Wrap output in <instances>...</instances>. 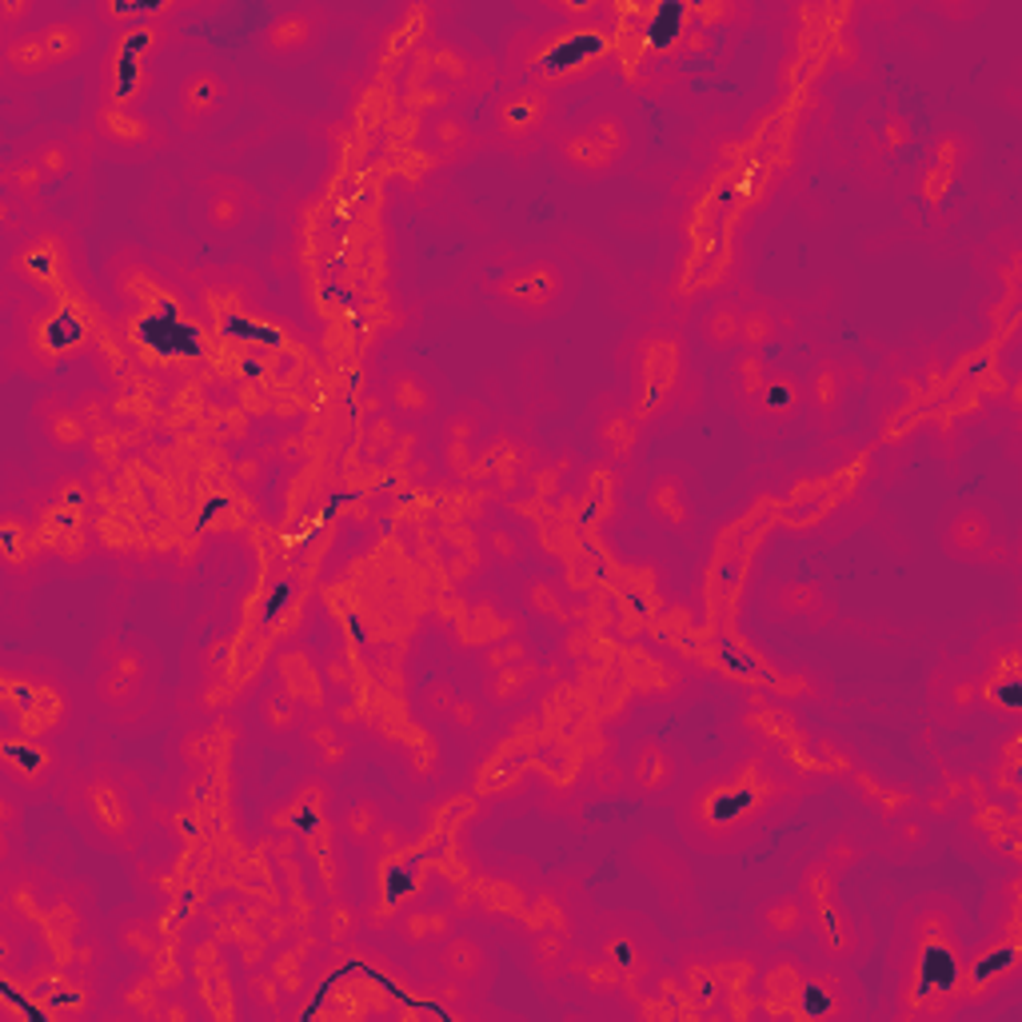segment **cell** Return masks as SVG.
Segmentation results:
<instances>
[{
    "instance_id": "1",
    "label": "cell",
    "mask_w": 1022,
    "mask_h": 1022,
    "mask_svg": "<svg viewBox=\"0 0 1022 1022\" xmlns=\"http://www.w3.org/2000/svg\"><path fill=\"white\" fill-rule=\"evenodd\" d=\"M775 795H779V783L763 771L759 763H747L727 779H715L711 787L695 791L691 819L703 834H735L752 827L775 803Z\"/></svg>"
},
{
    "instance_id": "2",
    "label": "cell",
    "mask_w": 1022,
    "mask_h": 1022,
    "mask_svg": "<svg viewBox=\"0 0 1022 1022\" xmlns=\"http://www.w3.org/2000/svg\"><path fill=\"white\" fill-rule=\"evenodd\" d=\"M962 991V959L959 947L950 939V930L943 923L923 918V939H918L915 962H911V1007H927V1011H943L950 999H959Z\"/></svg>"
},
{
    "instance_id": "3",
    "label": "cell",
    "mask_w": 1022,
    "mask_h": 1022,
    "mask_svg": "<svg viewBox=\"0 0 1022 1022\" xmlns=\"http://www.w3.org/2000/svg\"><path fill=\"white\" fill-rule=\"evenodd\" d=\"M607 56H611V32L595 29V24H572V29L547 36L532 53L528 68L540 84H564L595 73Z\"/></svg>"
},
{
    "instance_id": "4",
    "label": "cell",
    "mask_w": 1022,
    "mask_h": 1022,
    "mask_svg": "<svg viewBox=\"0 0 1022 1022\" xmlns=\"http://www.w3.org/2000/svg\"><path fill=\"white\" fill-rule=\"evenodd\" d=\"M0 691H4V723L17 727V720H21V731H32V735L56 727L64 720V711H68V700L49 679L4 671Z\"/></svg>"
},
{
    "instance_id": "5",
    "label": "cell",
    "mask_w": 1022,
    "mask_h": 1022,
    "mask_svg": "<svg viewBox=\"0 0 1022 1022\" xmlns=\"http://www.w3.org/2000/svg\"><path fill=\"white\" fill-rule=\"evenodd\" d=\"M627 148V132L619 125V116H599L592 125L572 128V132L560 136V157L564 164H572L575 172H587V177H599L607 168L624 157Z\"/></svg>"
},
{
    "instance_id": "6",
    "label": "cell",
    "mask_w": 1022,
    "mask_h": 1022,
    "mask_svg": "<svg viewBox=\"0 0 1022 1022\" xmlns=\"http://www.w3.org/2000/svg\"><path fill=\"white\" fill-rule=\"evenodd\" d=\"M157 44V29L152 24H136L128 29L120 41H116L113 53V68H108V108H132L140 88H145V73H148V53Z\"/></svg>"
},
{
    "instance_id": "7",
    "label": "cell",
    "mask_w": 1022,
    "mask_h": 1022,
    "mask_svg": "<svg viewBox=\"0 0 1022 1022\" xmlns=\"http://www.w3.org/2000/svg\"><path fill=\"white\" fill-rule=\"evenodd\" d=\"M491 116H496L500 136L523 140V136L540 132V128L547 125V116H552V96H547L543 84H523V88L503 93L500 100H496V108H491Z\"/></svg>"
},
{
    "instance_id": "8",
    "label": "cell",
    "mask_w": 1022,
    "mask_h": 1022,
    "mask_svg": "<svg viewBox=\"0 0 1022 1022\" xmlns=\"http://www.w3.org/2000/svg\"><path fill=\"white\" fill-rule=\"evenodd\" d=\"M496 292H500L508 304H515V308L543 312V308H552V304L560 300V292H564V276H560V268H555L552 260H540V264H528V268L503 276V280L496 284Z\"/></svg>"
},
{
    "instance_id": "9",
    "label": "cell",
    "mask_w": 1022,
    "mask_h": 1022,
    "mask_svg": "<svg viewBox=\"0 0 1022 1022\" xmlns=\"http://www.w3.org/2000/svg\"><path fill=\"white\" fill-rule=\"evenodd\" d=\"M807 898H811L815 923H819V935H823L827 950L847 955V950L855 947V930H851L839 898H834V883L827 875V866H815L811 875H807Z\"/></svg>"
},
{
    "instance_id": "10",
    "label": "cell",
    "mask_w": 1022,
    "mask_h": 1022,
    "mask_svg": "<svg viewBox=\"0 0 1022 1022\" xmlns=\"http://www.w3.org/2000/svg\"><path fill=\"white\" fill-rule=\"evenodd\" d=\"M0 759H4V771L12 775L24 787H41L49 775H53V752L49 743L36 739L32 731H17L9 727L0 735Z\"/></svg>"
},
{
    "instance_id": "11",
    "label": "cell",
    "mask_w": 1022,
    "mask_h": 1022,
    "mask_svg": "<svg viewBox=\"0 0 1022 1022\" xmlns=\"http://www.w3.org/2000/svg\"><path fill=\"white\" fill-rule=\"evenodd\" d=\"M1019 970V943L1007 939V943H991V947H982L975 959L962 967V982H967L970 999H979V994H987L991 987H999L1007 975H1014Z\"/></svg>"
},
{
    "instance_id": "12",
    "label": "cell",
    "mask_w": 1022,
    "mask_h": 1022,
    "mask_svg": "<svg viewBox=\"0 0 1022 1022\" xmlns=\"http://www.w3.org/2000/svg\"><path fill=\"white\" fill-rule=\"evenodd\" d=\"M88 340V320L76 304H56L53 312L36 323V348L44 355H68Z\"/></svg>"
},
{
    "instance_id": "13",
    "label": "cell",
    "mask_w": 1022,
    "mask_h": 1022,
    "mask_svg": "<svg viewBox=\"0 0 1022 1022\" xmlns=\"http://www.w3.org/2000/svg\"><path fill=\"white\" fill-rule=\"evenodd\" d=\"M691 12H695V9H691V4H683V0H663V4H651V9L643 12V32H639V44H643L647 53H668L671 44L683 41Z\"/></svg>"
},
{
    "instance_id": "14",
    "label": "cell",
    "mask_w": 1022,
    "mask_h": 1022,
    "mask_svg": "<svg viewBox=\"0 0 1022 1022\" xmlns=\"http://www.w3.org/2000/svg\"><path fill=\"white\" fill-rule=\"evenodd\" d=\"M224 96H228V84L220 81L212 68L189 73L184 84H180V116H184V125L196 128L200 120H209L212 113H220Z\"/></svg>"
},
{
    "instance_id": "15",
    "label": "cell",
    "mask_w": 1022,
    "mask_h": 1022,
    "mask_svg": "<svg viewBox=\"0 0 1022 1022\" xmlns=\"http://www.w3.org/2000/svg\"><path fill=\"white\" fill-rule=\"evenodd\" d=\"M675 368L679 355L671 340H651L643 348V404H639L643 412H656L668 400V392L675 387Z\"/></svg>"
},
{
    "instance_id": "16",
    "label": "cell",
    "mask_w": 1022,
    "mask_h": 1022,
    "mask_svg": "<svg viewBox=\"0 0 1022 1022\" xmlns=\"http://www.w3.org/2000/svg\"><path fill=\"white\" fill-rule=\"evenodd\" d=\"M84 807H88L93 823L105 834H125L128 823H132L125 791H120L113 779H88V787H84Z\"/></svg>"
},
{
    "instance_id": "17",
    "label": "cell",
    "mask_w": 1022,
    "mask_h": 1022,
    "mask_svg": "<svg viewBox=\"0 0 1022 1022\" xmlns=\"http://www.w3.org/2000/svg\"><path fill=\"white\" fill-rule=\"evenodd\" d=\"M140 336H145L148 348H157V352H164V355H200L204 352V348H200L196 328H189V323L177 320V316H148V320L140 323Z\"/></svg>"
},
{
    "instance_id": "18",
    "label": "cell",
    "mask_w": 1022,
    "mask_h": 1022,
    "mask_svg": "<svg viewBox=\"0 0 1022 1022\" xmlns=\"http://www.w3.org/2000/svg\"><path fill=\"white\" fill-rule=\"evenodd\" d=\"M17 272H21L29 284H36V288H49V292H56V284H61V272H64V256H61V248H56V241L41 236V241L24 244L21 256H17Z\"/></svg>"
},
{
    "instance_id": "19",
    "label": "cell",
    "mask_w": 1022,
    "mask_h": 1022,
    "mask_svg": "<svg viewBox=\"0 0 1022 1022\" xmlns=\"http://www.w3.org/2000/svg\"><path fill=\"white\" fill-rule=\"evenodd\" d=\"M795 1014L807 1022H827L843 1014V991L839 979H807L795 987Z\"/></svg>"
},
{
    "instance_id": "20",
    "label": "cell",
    "mask_w": 1022,
    "mask_h": 1022,
    "mask_svg": "<svg viewBox=\"0 0 1022 1022\" xmlns=\"http://www.w3.org/2000/svg\"><path fill=\"white\" fill-rule=\"evenodd\" d=\"M209 189H212L209 192L212 228H236V224H244V216H248V209L256 200H252V192L244 189L241 180H212Z\"/></svg>"
},
{
    "instance_id": "21",
    "label": "cell",
    "mask_w": 1022,
    "mask_h": 1022,
    "mask_svg": "<svg viewBox=\"0 0 1022 1022\" xmlns=\"http://www.w3.org/2000/svg\"><path fill=\"white\" fill-rule=\"evenodd\" d=\"M140 683H145V659H140L136 647H125L113 659V668L105 671V679H100V695L108 703H128L140 691Z\"/></svg>"
},
{
    "instance_id": "22",
    "label": "cell",
    "mask_w": 1022,
    "mask_h": 1022,
    "mask_svg": "<svg viewBox=\"0 0 1022 1022\" xmlns=\"http://www.w3.org/2000/svg\"><path fill=\"white\" fill-rule=\"evenodd\" d=\"M675 779V763H671V755L659 747V743H643L636 752V759H631V787L643 795H659L668 783Z\"/></svg>"
},
{
    "instance_id": "23",
    "label": "cell",
    "mask_w": 1022,
    "mask_h": 1022,
    "mask_svg": "<svg viewBox=\"0 0 1022 1022\" xmlns=\"http://www.w3.org/2000/svg\"><path fill=\"white\" fill-rule=\"evenodd\" d=\"M316 36V21L312 12H280L276 21L268 24V32H264V44H268V53H300V49H308Z\"/></svg>"
},
{
    "instance_id": "24",
    "label": "cell",
    "mask_w": 1022,
    "mask_h": 1022,
    "mask_svg": "<svg viewBox=\"0 0 1022 1022\" xmlns=\"http://www.w3.org/2000/svg\"><path fill=\"white\" fill-rule=\"evenodd\" d=\"M439 970H444L448 979H456V982L480 979V970H483V950H480V943H471V939H451L448 947L439 950Z\"/></svg>"
},
{
    "instance_id": "25",
    "label": "cell",
    "mask_w": 1022,
    "mask_h": 1022,
    "mask_svg": "<svg viewBox=\"0 0 1022 1022\" xmlns=\"http://www.w3.org/2000/svg\"><path fill=\"white\" fill-rule=\"evenodd\" d=\"M100 132H105L108 140H116V145H128V148L152 140V125H148L145 116H136L132 108H105Z\"/></svg>"
},
{
    "instance_id": "26",
    "label": "cell",
    "mask_w": 1022,
    "mask_h": 1022,
    "mask_svg": "<svg viewBox=\"0 0 1022 1022\" xmlns=\"http://www.w3.org/2000/svg\"><path fill=\"white\" fill-rule=\"evenodd\" d=\"M982 703H991V707L1007 711V715L1022 711V679L1014 671V663H1007V668L991 671V675L982 679Z\"/></svg>"
},
{
    "instance_id": "27",
    "label": "cell",
    "mask_w": 1022,
    "mask_h": 1022,
    "mask_svg": "<svg viewBox=\"0 0 1022 1022\" xmlns=\"http://www.w3.org/2000/svg\"><path fill=\"white\" fill-rule=\"evenodd\" d=\"M759 404L767 416L791 419L799 412V404H803V392H799V384L791 376H767L759 387Z\"/></svg>"
},
{
    "instance_id": "28",
    "label": "cell",
    "mask_w": 1022,
    "mask_h": 1022,
    "mask_svg": "<svg viewBox=\"0 0 1022 1022\" xmlns=\"http://www.w3.org/2000/svg\"><path fill=\"white\" fill-rule=\"evenodd\" d=\"M44 44V53H49V61L53 64H64V61H76L84 49V32L76 21H61V24H49V29L36 32Z\"/></svg>"
},
{
    "instance_id": "29",
    "label": "cell",
    "mask_w": 1022,
    "mask_h": 1022,
    "mask_svg": "<svg viewBox=\"0 0 1022 1022\" xmlns=\"http://www.w3.org/2000/svg\"><path fill=\"white\" fill-rule=\"evenodd\" d=\"M392 400H396V407L404 416H424V412H432V404H436L428 380L412 376V372H400V376L392 380Z\"/></svg>"
},
{
    "instance_id": "30",
    "label": "cell",
    "mask_w": 1022,
    "mask_h": 1022,
    "mask_svg": "<svg viewBox=\"0 0 1022 1022\" xmlns=\"http://www.w3.org/2000/svg\"><path fill=\"white\" fill-rule=\"evenodd\" d=\"M604 967L619 970V975H643L647 955L636 939H627V935H607L604 939Z\"/></svg>"
},
{
    "instance_id": "31",
    "label": "cell",
    "mask_w": 1022,
    "mask_h": 1022,
    "mask_svg": "<svg viewBox=\"0 0 1022 1022\" xmlns=\"http://www.w3.org/2000/svg\"><path fill=\"white\" fill-rule=\"evenodd\" d=\"M651 511H656L659 520L668 523H688V503H683V483L675 480V476H663V480L651 483Z\"/></svg>"
},
{
    "instance_id": "32",
    "label": "cell",
    "mask_w": 1022,
    "mask_h": 1022,
    "mask_svg": "<svg viewBox=\"0 0 1022 1022\" xmlns=\"http://www.w3.org/2000/svg\"><path fill=\"white\" fill-rule=\"evenodd\" d=\"M4 56H9L12 68H17V73H24V76L53 68V61H49V53H44L41 36H17V41L4 49Z\"/></svg>"
},
{
    "instance_id": "33",
    "label": "cell",
    "mask_w": 1022,
    "mask_h": 1022,
    "mask_svg": "<svg viewBox=\"0 0 1022 1022\" xmlns=\"http://www.w3.org/2000/svg\"><path fill=\"white\" fill-rule=\"evenodd\" d=\"M987 543H991V523L982 520L979 511L959 515L955 528H950V547H959V552H975V547H987Z\"/></svg>"
},
{
    "instance_id": "34",
    "label": "cell",
    "mask_w": 1022,
    "mask_h": 1022,
    "mask_svg": "<svg viewBox=\"0 0 1022 1022\" xmlns=\"http://www.w3.org/2000/svg\"><path fill=\"white\" fill-rule=\"evenodd\" d=\"M32 164L41 168L44 177H64V172H73L76 168V152L64 140H44V145L32 148Z\"/></svg>"
},
{
    "instance_id": "35",
    "label": "cell",
    "mask_w": 1022,
    "mask_h": 1022,
    "mask_svg": "<svg viewBox=\"0 0 1022 1022\" xmlns=\"http://www.w3.org/2000/svg\"><path fill=\"white\" fill-rule=\"evenodd\" d=\"M707 340L715 348H731L735 340H743V316L735 308H715L707 320Z\"/></svg>"
},
{
    "instance_id": "36",
    "label": "cell",
    "mask_w": 1022,
    "mask_h": 1022,
    "mask_svg": "<svg viewBox=\"0 0 1022 1022\" xmlns=\"http://www.w3.org/2000/svg\"><path fill=\"white\" fill-rule=\"evenodd\" d=\"M32 552V532L24 528V523L17 520H4L0 523V555L9 560V564H24Z\"/></svg>"
},
{
    "instance_id": "37",
    "label": "cell",
    "mask_w": 1022,
    "mask_h": 1022,
    "mask_svg": "<svg viewBox=\"0 0 1022 1022\" xmlns=\"http://www.w3.org/2000/svg\"><path fill=\"white\" fill-rule=\"evenodd\" d=\"M763 923H767L775 935H795L799 923H803V903H799V898H783V903L763 911Z\"/></svg>"
},
{
    "instance_id": "38",
    "label": "cell",
    "mask_w": 1022,
    "mask_h": 1022,
    "mask_svg": "<svg viewBox=\"0 0 1022 1022\" xmlns=\"http://www.w3.org/2000/svg\"><path fill=\"white\" fill-rule=\"evenodd\" d=\"M779 607L783 611H815V607H823V595L815 584H787L779 592Z\"/></svg>"
},
{
    "instance_id": "39",
    "label": "cell",
    "mask_w": 1022,
    "mask_h": 1022,
    "mask_svg": "<svg viewBox=\"0 0 1022 1022\" xmlns=\"http://www.w3.org/2000/svg\"><path fill=\"white\" fill-rule=\"evenodd\" d=\"M49 432H53V439L61 444V448H76V444H84V439H88V428H84L81 416H73V412H61V416H53Z\"/></svg>"
},
{
    "instance_id": "40",
    "label": "cell",
    "mask_w": 1022,
    "mask_h": 1022,
    "mask_svg": "<svg viewBox=\"0 0 1022 1022\" xmlns=\"http://www.w3.org/2000/svg\"><path fill=\"white\" fill-rule=\"evenodd\" d=\"M384 883H387V903H404L407 895H416V875L407 871L404 863H392L384 871Z\"/></svg>"
},
{
    "instance_id": "41",
    "label": "cell",
    "mask_w": 1022,
    "mask_h": 1022,
    "mask_svg": "<svg viewBox=\"0 0 1022 1022\" xmlns=\"http://www.w3.org/2000/svg\"><path fill=\"white\" fill-rule=\"evenodd\" d=\"M528 604L540 611V616H552V619H564L567 611H564V599L555 595V587L552 584H532L528 587Z\"/></svg>"
},
{
    "instance_id": "42",
    "label": "cell",
    "mask_w": 1022,
    "mask_h": 1022,
    "mask_svg": "<svg viewBox=\"0 0 1022 1022\" xmlns=\"http://www.w3.org/2000/svg\"><path fill=\"white\" fill-rule=\"evenodd\" d=\"M444 927H448V918L444 915H412L404 923V939L424 943V939H432V935H444Z\"/></svg>"
},
{
    "instance_id": "43",
    "label": "cell",
    "mask_w": 1022,
    "mask_h": 1022,
    "mask_svg": "<svg viewBox=\"0 0 1022 1022\" xmlns=\"http://www.w3.org/2000/svg\"><path fill=\"white\" fill-rule=\"evenodd\" d=\"M471 140V132H468V125H459V120H439L436 125V145L444 148V152H456V148H464Z\"/></svg>"
},
{
    "instance_id": "44",
    "label": "cell",
    "mask_w": 1022,
    "mask_h": 1022,
    "mask_svg": "<svg viewBox=\"0 0 1022 1022\" xmlns=\"http://www.w3.org/2000/svg\"><path fill=\"white\" fill-rule=\"evenodd\" d=\"M4 180H9V184H21V192H36L41 189L44 172L32 164V160H24V164H12L9 172H4Z\"/></svg>"
},
{
    "instance_id": "45",
    "label": "cell",
    "mask_w": 1022,
    "mask_h": 1022,
    "mask_svg": "<svg viewBox=\"0 0 1022 1022\" xmlns=\"http://www.w3.org/2000/svg\"><path fill=\"white\" fill-rule=\"evenodd\" d=\"M775 336V323H771V316H743V340L747 344H763V340H771Z\"/></svg>"
},
{
    "instance_id": "46",
    "label": "cell",
    "mask_w": 1022,
    "mask_h": 1022,
    "mask_svg": "<svg viewBox=\"0 0 1022 1022\" xmlns=\"http://www.w3.org/2000/svg\"><path fill=\"white\" fill-rule=\"evenodd\" d=\"M834 404H839V376H834V372H823V376H819V407L831 412Z\"/></svg>"
},
{
    "instance_id": "47",
    "label": "cell",
    "mask_w": 1022,
    "mask_h": 1022,
    "mask_svg": "<svg viewBox=\"0 0 1022 1022\" xmlns=\"http://www.w3.org/2000/svg\"><path fill=\"white\" fill-rule=\"evenodd\" d=\"M292 599H296V592H292V587H288V584H276V592H272L268 611H264V616H268V619H280V616H284V607L292 604Z\"/></svg>"
},
{
    "instance_id": "48",
    "label": "cell",
    "mask_w": 1022,
    "mask_h": 1022,
    "mask_svg": "<svg viewBox=\"0 0 1022 1022\" xmlns=\"http://www.w3.org/2000/svg\"><path fill=\"white\" fill-rule=\"evenodd\" d=\"M607 432L616 436V444H619L616 451H627V448H631V419H616V424H607Z\"/></svg>"
},
{
    "instance_id": "49",
    "label": "cell",
    "mask_w": 1022,
    "mask_h": 1022,
    "mask_svg": "<svg viewBox=\"0 0 1022 1022\" xmlns=\"http://www.w3.org/2000/svg\"><path fill=\"white\" fill-rule=\"evenodd\" d=\"M491 543H496V552H500L503 560H515V555H520V547H515V540H511V535H503V532H496V535H491Z\"/></svg>"
},
{
    "instance_id": "50",
    "label": "cell",
    "mask_w": 1022,
    "mask_h": 1022,
    "mask_svg": "<svg viewBox=\"0 0 1022 1022\" xmlns=\"http://www.w3.org/2000/svg\"><path fill=\"white\" fill-rule=\"evenodd\" d=\"M950 700H955V707H970V700H975V683H959V688L950 691Z\"/></svg>"
},
{
    "instance_id": "51",
    "label": "cell",
    "mask_w": 1022,
    "mask_h": 1022,
    "mask_svg": "<svg viewBox=\"0 0 1022 1022\" xmlns=\"http://www.w3.org/2000/svg\"><path fill=\"white\" fill-rule=\"evenodd\" d=\"M560 939H540L535 943V959H552V955H560Z\"/></svg>"
},
{
    "instance_id": "52",
    "label": "cell",
    "mask_w": 1022,
    "mask_h": 1022,
    "mask_svg": "<svg viewBox=\"0 0 1022 1022\" xmlns=\"http://www.w3.org/2000/svg\"><path fill=\"white\" fill-rule=\"evenodd\" d=\"M456 715H459V720H464V723H471V707H468V703H459V707H456Z\"/></svg>"
}]
</instances>
